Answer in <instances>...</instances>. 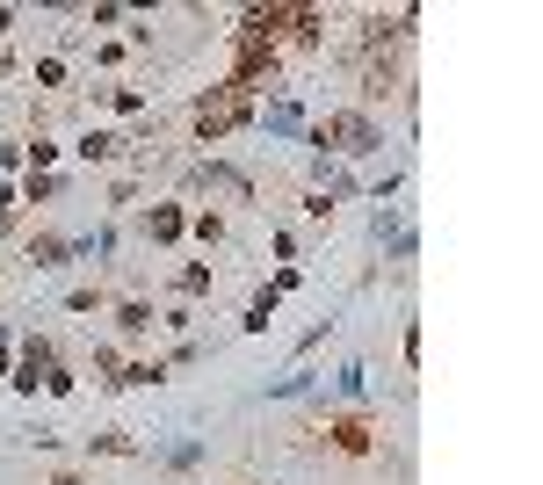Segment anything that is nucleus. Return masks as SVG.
I'll use <instances>...</instances> for the list:
<instances>
[{"instance_id": "aec40b11", "label": "nucleus", "mask_w": 543, "mask_h": 485, "mask_svg": "<svg viewBox=\"0 0 543 485\" xmlns=\"http://www.w3.org/2000/svg\"><path fill=\"white\" fill-rule=\"evenodd\" d=\"M0 377H8V333H0Z\"/></svg>"}, {"instance_id": "4468645a", "label": "nucleus", "mask_w": 543, "mask_h": 485, "mask_svg": "<svg viewBox=\"0 0 543 485\" xmlns=\"http://www.w3.org/2000/svg\"><path fill=\"white\" fill-rule=\"evenodd\" d=\"M196 457H203V442H167V449H160V464H174V471H189Z\"/></svg>"}, {"instance_id": "f03ea898", "label": "nucleus", "mask_w": 543, "mask_h": 485, "mask_svg": "<svg viewBox=\"0 0 543 485\" xmlns=\"http://www.w3.org/2000/svg\"><path fill=\"white\" fill-rule=\"evenodd\" d=\"M254 116V102L247 95H232V87H218V95H203L196 102V138H225L232 124H247Z\"/></svg>"}, {"instance_id": "1a4fd4ad", "label": "nucleus", "mask_w": 543, "mask_h": 485, "mask_svg": "<svg viewBox=\"0 0 543 485\" xmlns=\"http://www.w3.org/2000/svg\"><path fill=\"white\" fill-rule=\"evenodd\" d=\"M124 145H131V138H116V131H87V138L73 145V153H80V160H116Z\"/></svg>"}, {"instance_id": "9d476101", "label": "nucleus", "mask_w": 543, "mask_h": 485, "mask_svg": "<svg viewBox=\"0 0 543 485\" xmlns=\"http://www.w3.org/2000/svg\"><path fill=\"white\" fill-rule=\"evenodd\" d=\"M116 326H124L131 341H138V333H153L160 319H153V305H145V297H131V305H116Z\"/></svg>"}, {"instance_id": "423d86ee", "label": "nucleus", "mask_w": 543, "mask_h": 485, "mask_svg": "<svg viewBox=\"0 0 543 485\" xmlns=\"http://www.w3.org/2000/svg\"><path fill=\"white\" fill-rule=\"evenodd\" d=\"M181 232H189V218H181V203H153V210H145V239H160V247H174Z\"/></svg>"}, {"instance_id": "6e6552de", "label": "nucleus", "mask_w": 543, "mask_h": 485, "mask_svg": "<svg viewBox=\"0 0 543 485\" xmlns=\"http://www.w3.org/2000/svg\"><path fill=\"white\" fill-rule=\"evenodd\" d=\"M261 124L276 131V138H290V131H305V109H297V102H268V109H261Z\"/></svg>"}, {"instance_id": "6ab92c4d", "label": "nucleus", "mask_w": 543, "mask_h": 485, "mask_svg": "<svg viewBox=\"0 0 543 485\" xmlns=\"http://www.w3.org/2000/svg\"><path fill=\"white\" fill-rule=\"evenodd\" d=\"M51 485H87V478H80V471H58V478H51Z\"/></svg>"}, {"instance_id": "dca6fc26", "label": "nucleus", "mask_w": 543, "mask_h": 485, "mask_svg": "<svg viewBox=\"0 0 543 485\" xmlns=\"http://www.w3.org/2000/svg\"><path fill=\"white\" fill-rule=\"evenodd\" d=\"M334 384H341V399H362V384H370V370H362V362H348V370H341Z\"/></svg>"}, {"instance_id": "2eb2a0df", "label": "nucleus", "mask_w": 543, "mask_h": 485, "mask_svg": "<svg viewBox=\"0 0 543 485\" xmlns=\"http://www.w3.org/2000/svg\"><path fill=\"white\" fill-rule=\"evenodd\" d=\"M95 449H102V457H138V442H131L124 428H109V435H95Z\"/></svg>"}, {"instance_id": "f8f14e48", "label": "nucleus", "mask_w": 543, "mask_h": 485, "mask_svg": "<svg viewBox=\"0 0 543 485\" xmlns=\"http://www.w3.org/2000/svg\"><path fill=\"white\" fill-rule=\"evenodd\" d=\"M268 319H276V290H261L254 305H247V319H239V326H247V333H268Z\"/></svg>"}, {"instance_id": "ddd939ff", "label": "nucleus", "mask_w": 543, "mask_h": 485, "mask_svg": "<svg viewBox=\"0 0 543 485\" xmlns=\"http://www.w3.org/2000/svg\"><path fill=\"white\" fill-rule=\"evenodd\" d=\"M174 290H181V297H203V290H210V268H203V261H189V268L174 276Z\"/></svg>"}, {"instance_id": "f257e3e1", "label": "nucleus", "mask_w": 543, "mask_h": 485, "mask_svg": "<svg viewBox=\"0 0 543 485\" xmlns=\"http://www.w3.org/2000/svg\"><path fill=\"white\" fill-rule=\"evenodd\" d=\"M312 145H334V153H370V145H384V138H377V124H370L362 109H334V116L312 131Z\"/></svg>"}, {"instance_id": "39448f33", "label": "nucleus", "mask_w": 543, "mask_h": 485, "mask_svg": "<svg viewBox=\"0 0 543 485\" xmlns=\"http://www.w3.org/2000/svg\"><path fill=\"white\" fill-rule=\"evenodd\" d=\"M326 435H334V449H341V457H370V449H377V435H370V420H334V428H326Z\"/></svg>"}, {"instance_id": "9b49d317", "label": "nucleus", "mask_w": 543, "mask_h": 485, "mask_svg": "<svg viewBox=\"0 0 543 485\" xmlns=\"http://www.w3.org/2000/svg\"><path fill=\"white\" fill-rule=\"evenodd\" d=\"M319 29H326L319 8H290V37H297V44H319Z\"/></svg>"}, {"instance_id": "0eeeda50", "label": "nucleus", "mask_w": 543, "mask_h": 485, "mask_svg": "<svg viewBox=\"0 0 543 485\" xmlns=\"http://www.w3.org/2000/svg\"><path fill=\"white\" fill-rule=\"evenodd\" d=\"M80 254V239H58V232H37V239H29V261H37V268H66Z\"/></svg>"}, {"instance_id": "f3484780", "label": "nucleus", "mask_w": 543, "mask_h": 485, "mask_svg": "<svg viewBox=\"0 0 543 485\" xmlns=\"http://www.w3.org/2000/svg\"><path fill=\"white\" fill-rule=\"evenodd\" d=\"M196 239H203V247H218V239H225V218H218V210H203V218H196Z\"/></svg>"}, {"instance_id": "412c9836", "label": "nucleus", "mask_w": 543, "mask_h": 485, "mask_svg": "<svg viewBox=\"0 0 543 485\" xmlns=\"http://www.w3.org/2000/svg\"><path fill=\"white\" fill-rule=\"evenodd\" d=\"M8 22H15V15H8V8H0V37H8Z\"/></svg>"}, {"instance_id": "a211bd4d", "label": "nucleus", "mask_w": 543, "mask_h": 485, "mask_svg": "<svg viewBox=\"0 0 543 485\" xmlns=\"http://www.w3.org/2000/svg\"><path fill=\"white\" fill-rule=\"evenodd\" d=\"M109 109H124V116H138V109H145V95H138V87H109Z\"/></svg>"}, {"instance_id": "7ed1b4c3", "label": "nucleus", "mask_w": 543, "mask_h": 485, "mask_svg": "<svg viewBox=\"0 0 543 485\" xmlns=\"http://www.w3.org/2000/svg\"><path fill=\"white\" fill-rule=\"evenodd\" d=\"M51 370H58V355H51V341H44V333H29V341H22V370H15L8 384H15V391H37V384H44Z\"/></svg>"}, {"instance_id": "20e7f679", "label": "nucleus", "mask_w": 543, "mask_h": 485, "mask_svg": "<svg viewBox=\"0 0 543 485\" xmlns=\"http://www.w3.org/2000/svg\"><path fill=\"white\" fill-rule=\"evenodd\" d=\"M196 189H218V196H239V203H254V181L239 174L232 160H203V167H196Z\"/></svg>"}]
</instances>
